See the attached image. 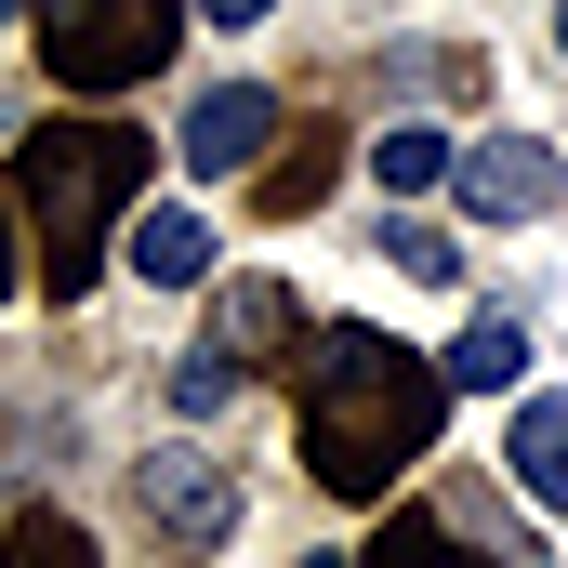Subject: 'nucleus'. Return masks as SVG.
<instances>
[{
  "instance_id": "1",
  "label": "nucleus",
  "mask_w": 568,
  "mask_h": 568,
  "mask_svg": "<svg viewBox=\"0 0 568 568\" xmlns=\"http://www.w3.org/2000/svg\"><path fill=\"white\" fill-rule=\"evenodd\" d=\"M436 424H449V371H424L397 331L371 317L304 331V476L331 503H384L436 449Z\"/></svg>"
},
{
  "instance_id": "2",
  "label": "nucleus",
  "mask_w": 568,
  "mask_h": 568,
  "mask_svg": "<svg viewBox=\"0 0 568 568\" xmlns=\"http://www.w3.org/2000/svg\"><path fill=\"white\" fill-rule=\"evenodd\" d=\"M145 159H159V145H145L133 120H40V133L13 145V225H27V252H40V291H53V304L93 291L106 225L145 199Z\"/></svg>"
},
{
  "instance_id": "3",
  "label": "nucleus",
  "mask_w": 568,
  "mask_h": 568,
  "mask_svg": "<svg viewBox=\"0 0 568 568\" xmlns=\"http://www.w3.org/2000/svg\"><path fill=\"white\" fill-rule=\"evenodd\" d=\"M40 13V67L67 80V93H133L172 67V27H185V0H27Z\"/></svg>"
},
{
  "instance_id": "4",
  "label": "nucleus",
  "mask_w": 568,
  "mask_h": 568,
  "mask_svg": "<svg viewBox=\"0 0 568 568\" xmlns=\"http://www.w3.org/2000/svg\"><path fill=\"white\" fill-rule=\"evenodd\" d=\"M449 185H463V212H489V225H542L568 199V159H542V145H463Z\"/></svg>"
},
{
  "instance_id": "5",
  "label": "nucleus",
  "mask_w": 568,
  "mask_h": 568,
  "mask_svg": "<svg viewBox=\"0 0 568 568\" xmlns=\"http://www.w3.org/2000/svg\"><path fill=\"white\" fill-rule=\"evenodd\" d=\"M133 489H145V516H159L172 542H225V529H239V489H225L199 449H145V476H133Z\"/></svg>"
},
{
  "instance_id": "6",
  "label": "nucleus",
  "mask_w": 568,
  "mask_h": 568,
  "mask_svg": "<svg viewBox=\"0 0 568 568\" xmlns=\"http://www.w3.org/2000/svg\"><path fill=\"white\" fill-rule=\"evenodd\" d=\"M265 145H278V93H252V80H225V93L185 106V159L199 172H252Z\"/></svg>"
},
{
  "instance_id": "7",
  "label": "nucleus",
  "mask_w": 568,
  "mask_h": 568,
  "mask_svg": "<svg viewBox=\"0 0 568 568\" xmlns=\"http://www.w3.org/2000/svg\"><path fill=\"white\" fill-rule=\"evenodd\" d=\"M291 331H304V317H291V291H278V278H239L225 304H212V331H199V344H212L225 371H252V357H278Z\"/></svg>"
},
{
  "instance_id": "8",
  "label": "nucleus",
  "mask_w": 568,
  "mask_h": 568,
  "mask_svg": "<svg viewBox=\"0 0 568 568\" xmlns=\"http://www.w3.org/2000/svg\"><path fill=\"white\" fill-rule=\"evenodd\" d=\"M503 463H516V489H529L542 516H568V397H529L516 436H503Z\"/></svg>"
},
{
  "instance_id": "9",
  "label": "nucleus",
  "mask_w": 568,
  "mask_h": 568,
  "mask_svg": "<svg viewBox=\"0 0 568 568\" xmlns=\"http://www.w3.org/2000/svg\"><path fill=\"white\" fill-rule=\"evenodd\" d=\"M133 278L199 291V278H212V225H199V212H145V225H133Z\"/></svg>"
},
{
  "instance_id": "10",
  "label": "nucleus",
  "mask_w": 568,
  "mask_h": 568,
  "mask_svg": "<svg viewBox=\"0 0 568 568\" xmlns=\"http://www.w3.org/2000/svg\"><path fill=\"white\" fill-rule=\"evenodd\" d=\"M449 159L463 145L436 133V120H397V133H371V185L384 199H424V185H449Z\"/></svg>"
},
{
  "instance_id": "11",
  "label": "nucleus",
  "mask_w": 568,
  "mask_h": 568,
  "mask_svg": "<svg viewBox=\"0 0 568 568\" xmlns=\"http://www.w3.org/2000/svg\"><path fill=\"white\" fill-rule=\"evenodd\" d=\"M503 384H529V331L516 317H476L449 344V397H503Z\"/></svg>"
},
{
  "instance_id": "12",
  "label": "nucleus",
  "mask_w": 568,
  "mask_h": 568,
  "mask_svg": "<svg viewBox=\"0 0 568 568\" xmlns=\"http://www.w3.org/2000/svg\"><path fill=\"white\" fill-rule=\"evenodd\" d=\"M331 172H344V133H304V159H252V199L265 212H317Z\"/></svg>"
},
{
  "instance_id": "13",
  "label": "nucleus",
  "mask_w": 568,
  "mask_h": 568,
  "mask_svg": "<svg viewBox=\"0 0 568 568\" xmlns=\"http://www.w3.org/2000/svg\"><path fill=\"white\" fill-rule=\"evenodd\" d=\"M357 568H489V556H476V542H449L436 516H384V542H371Z\"/></svg>"
},
{
  "instance_id": "14",
  "label": "nucleus",
  "mask_w": 568,
  "mask_h": 568,
  "mask_svg": "<svg viewBox=\"0 0 568 568\" xmlns=\"http://www.w3.org/2000/svg\"><path fill=\"white\" fill-rule=\"evenodd\" d=\"M0 568H93V542H80V529H67L53 503H27V516L0 529Z\"/></svg>"
},
{
  "instance_id": "15",
  "label": "nucleus",
  "mask_w": 568,
  "mask_h": 568,
  "mask_svg": "<svg viewBox=\"0 0 568 568\" xmlns=\"http://www.w3.org/2000/svg\"><path fill=\"white\" fill-rule=\"evenodd\" d=\"M384 265H397V278H463V252H449V239H436V225H410V212H397V225H384Z\"/></svg>"
},
{
  "instance_id": "16",
  "label": "nucleus",
  "mask_w": 568,
  "mask_h": 568,
  "mask_svg": "<svg viewBox=\"0 0 568 568\" xmlns=\"http://www.w3.org/2000/svg\"><path fill=\"white\" fill-rule=\"evenodd\" d=\"M239 397V371L212 357V344H185V371H172V410H225Z\"/></svg>"
},
{
  "instance_id": "17",
  "label": "nucleus",
  "mask_w": 568,
  "mask_h": 568,
  "mask_svg": "<svg viewBox=\"0 0 568 568\" xmlns=\"http://www.w3.org/2000/svg\"><path fill=\"white\" fill-rule=\"evenodd\" d=\"M199 13H212V27H265L278 0H199Z\"/></svg>"
},
{
  "instance_id": "18",
  "label": "nucleus",
  "mask_w": 568,
  "mask_h": 568,
  "mask_svg": "<svg viewBox=\"0 0 568 568\" xmlns=\"http://www.w3.org/2000/svg\"><path fill=\"white\" fill-rule=\"evenodd\" d=\"M13 252H27V225H13V212H0V291H13Z\"/></svg>"
},
{
  "instance_id": "19",
  "label": "nucleus",
  "mask_w": 568,
  "mask_h": 568,
  "mask_svg": "<svg viewBox=\"0 0 568 568\" xmlns=\"http://www.w3.org/2000/svg\"><path fill=\"white\" fill-rule=\"evenodd\" d=\"M556 53H568V0H556Z\"/></svg>"
}]
</instances>
